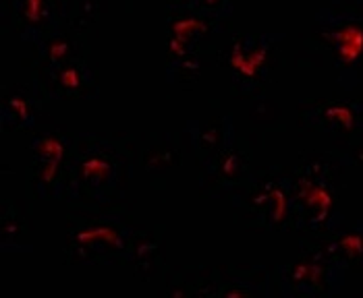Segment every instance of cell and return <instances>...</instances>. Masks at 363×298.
Here are the masks:
<instances>
[{"label":"cell","mask_w":363,"mask_h":298,"mask_svg":"<svg viewBox=\"0 0 363 298\" xmlns=\"http://www.w3.org/2000/svg\"><path fill=\"white\" fill-rule=\"evenodd\" d=\"M131 166L121 149L104 139H87L75 149L69 164V187L73 197L94 203H108L127 187Z\"/></svg>","instance_id":"cell-1"},{"label":"cell","mask_w":363,"mask_h":298,"mask_svg":"<svg viewBox=\"0 0 363 298\" xmlns=\"http://www.w3.org/2000/svg\"><path fill=\"white\" fill-rule=\"evenodd\" d=\"M138 230L121 216H82L67 228V248L85 263L121 261L129 257Z\"/></svg>","instance_id":"cell-2"},{"label":"cell","mask_w":363,"mask_h":298,"mask_svg":"<svg viewBox=\"0 0 363 298\" xmlns=\"http://www.w3.org/2000/svg\"><path fill=\"white\" fill-rule=\"evenodd\" d=\"M69 139L60 133H42L35 137L31 149V185L38 195L55 197L69 187L67 166Z\"/></svg>","instance_id":"cell-3"},{"label":"cell","mask_w":363,"mask_h":298,"mask_svg":"<svg viewBox=\"0 0 363 298\" xmlns=\"http://www.w3.org/2000/svg\"><path fill=\"white\" fill-rule=\"evenodd\" d=\"M322 21V35L326 38L336 64L340 69L353 67L363 50V23L355 17L347 15H330L320 17Z\"/></svg>","instance_id":"cell-4"},{"label":"cell","mask_w":363,"mask_h":298,"mask_svg":"<svg viewBox=\"0 0 363 298\" xmlns=\"http://www.w3.org/2000/svg\"><path fill=\"white\" fill-rule=\"evenodd\" d=\"M333 176L324 164H313L303 170L295 185L297 207L308 210V216L322 219L333 207Z\"/></svg>","instance_id":"cell-5"},{"label":"cell","mask_w":363,"mask_h":298,"mask_svg":"<svg viewBox=\"0 0 363 298\" xmlns=\"http://www.w3.org/2000/svg\"><path fill=\"white\" fill-rule=\"evenodd\" d=\"M318 129L335 137H355L363 133V104L320 102L306 114Z\"/></svg>","instance_id":"cell-6"},{"label":"cell","mask_w":363,"mask_h":298,"mask_svg":"<svg viewBox=\"0 0 363 298\" xmlns=\"http://www.w3.org/2000/svg\"><path fill=\"white\" fill-rule=\"evenodd\" d=\"M48 67V83L58 96H89L96 87V75L82 58H67Z\"/></svg>","instance_id":"cell-7"},{"label":"cell","mask_w":363,"mask_h":298,"mask_svg":"<svg viewBox=\"0 0 363 298\" xmlns=\"http://www.w3.org/2000/svg\"><path fill=\"white\" fill-rule=\"evenodd\" d=\"M272 48V40L270 38H245L241 42L235 44L233 56H230V64L235 69V73L239 77H243V81H257L264 75V64L268 52Z\"/></svg>","instance_id":"cell-8"},{"label":"cell","mask_w":363,"mask_h":298,"mask_svg":"<svg viewBox=\"0 0 363 298\" xmlns=\"http://www.w3.org/2000/svg\"><path fill=\"white\" fill-rule=\"evenodd\" d=\"M38 116V100L31 98L29 89H15L13 96L4 93L2 98V122L9 129L11 122L15 125V129H23L31 127L35 122Z\"/></svg>","instance_id":"cell-9"},{"label":"cell","mask_w":363,"mask_h":298,"mask_svg":"<svg viewBox=\"0 0 363 298\" xmlns=\"http://www.w3.org/2000/svg\"><path fill=\"white\" fill-rule=\"evenodd\" d=\"M52 2L55 0H17L15 11L26 23V31H35L40 23L46 21V13L52 15Z\"/></svg>","instance_id":"cell-10"},{"label":"cell","mask_w":363,"mask_h":298,"mask_svg":"<svg viewBox=\"0 0 363 298\" xmlns=\"http://www.w3.org/2000/svg\"><path fill=\"white\" fill-rule=\"evenodd\" d=\"M357 2H363V0H357Z\"/></svg>","instance_id":"cell-11"}]
</instances>
